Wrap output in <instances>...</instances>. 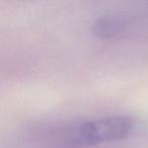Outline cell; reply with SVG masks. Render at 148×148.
<instances>
[{
  "mask_svg": "<svg viewBox=\"0 0 148 148\" xmlns=\"http://www.w3.org/2000/svg\"><path fill=\"white\" fill-rule=\"evenodd\" d=\"M129 19L120 13H105L92 23V33L101 39H110L125 31Z\"/></svg>",
  "mask_w": 148,
  "mask_h": 148,
  "instance_id": "2",
  "label": "cell"
},
{
  "mask_svg": "<svg viewBox=\"0 0 148 148\" xmlns=\"http://www.w3.org/2000/svg\"><path fill=\"white\" fill-rule=\"evenodd\" d=\"M134 129L135 120L130 116H108L76 125L69 131L67 139L71 145L95 146L127 139Z\"/></svg>",
  "mask_w": 148,
  "mask_h": 148,
  "instance_id": "1",
  "label": "cell"
}]
</instances>
